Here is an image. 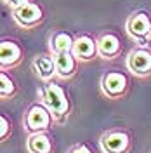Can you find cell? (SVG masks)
Here are the masks:
<instances>
[{
  "label": "cell",
  "mask_w": 151,
  "mask_h": 153,
  "mask_svg": "<svg viewBox=\"0 0 151 153\" xmlns=\"http://www.w3.org/2000/svg\"><path fill=\"white\" fill-rule=\"evenodd\" d=\"M38 94H40V101L47 106V110L50 111L56 124H64L70 118V115H71L70 94L66 92V89L63 85L54 82V78L49 80V82H44Z\"/></svg>",
  "instance_id": "6da1fadb"
},
{
  "label": "cell",
  "mask_w": 151,
  "mask_h": 153,
  "mask_svg": "<svg viewBox=\"0 0 151 153\" xmlns=\"http://www.w3.org/2000/svg\"><path fill=\"white\" fill-rule=\"evenodd\" d=\"M132 134L127 129H108L99 137V146L103 153H130L132 150Z\"/></svg>",
  "instance_id": "7a4b0ae2"
},
{
  "label": "cell",
  "mask_w": 151,
  "mask_h": 153,
  "mask_svg": "<svg viewBox=\"0 0 151 153\" xmlns=\"http://www.w3.org/2000/svg\"><path fill=\"white\" fill-rule=\"evenodd\" d=\"M125 30L129 37L132 38L137 45H150V35H151V16L146 10H135L132 12L127 23Z\"/></svg>",
  "instance_id": "3957f363"
},
{
  "label": "cell",
  "mask_w": 151,
  "mask_h": 153,
  "mask_svg": "<svg viewBox=\"0 0 151 153\" xmlns=\"http://www.w3.org/2000/svg\"><path fill=\"white\" fill-rule=\"evenodd\" d=\"M52 122H54V118L42 101L30 105L24 111V117H23V125L30 134L49 131L52 127Z\"/></svg>",
  "instance_id": "277c9868"
},
{
  "label": "cell",
  "mask_w": 151,
  "mask_h": 153,
  "mask_svg": "<svg viewBox=\"0 0 151 153\" xmlns=\"http://www.w3.org/2000/svg\"><path fill=\"white\" fill-rule=\"evenodd\" d=\"M130 87V80L125 71L110 70L101 76V92L108 99H122L127 96Z\"/></svg>",
  "instance_id": "5b68a950"
},
{
  "label": "cell",
  "mask_w": 151,
  "mask_h": 153,
  "mask_svg": "<svg viewBox=\"0 0 151 153\" xmlns=\"http://www.w3.org/2000/svg\"><path fill=\"white\" fill-rule=\"evenodd\" d=\"M127 71H130L137 78L151 76V47L150 45H137L125 57Z\"/></svg>",
  "instance_id": "8992f818"
},
{
  "label": "cell",
  "mask_w": 151,
  "mask_h": 153,
  "mask_svg": "<svg viewBox=\"0 0 151 153\" xmlns=\"http://www.w3.org/2000/svg\"><path fill=\"white\" fill-rule=\"evenodd\" d=\"M12 18H14V21L19 26L31 30L44 21V10H42V7L38 4L30 0L26 4H23L21 7L12 10Z\"/></svg>",
  "instance_id": "52a82bcc"
},
{
  "label": "cell",
  "mask_w": 151,
  "mask_h": 153,
  "mask_svg": "<svg viewBox=\"0 0 151 153\" xmlns=\"http://www.w3.org/2000/svg\"><path fill=\"white\" fill-rule=\"evenodd\" d=\"M24 51L16 40H0V70L9 71L12 68H16L23 61Z\"/></svg>",
  "instance_id": "ba28073f"
},
{
  "label": "cell",
  "mask_w": 151,
  "mask_h": 153,
  "mask_svg": "<svg viewBox=\"0 0 151 153\" xmlns=\"http://www.w3.org/2000/svg\"><path fill=\"white\" fill-rule=\"evenodd\" d=\"M122 38L115 31H104L97 37V54L103 59H116L122 54Z\"/></svg>",
  "instance_id": "9c48e42d"
},
{
  "label": "cell",
  "mask_w": 151,
  "mask_h": 153,
  "mask_svg": "<svg viewBox=\"0 0 151 153\" xmlns=\"http://www.w3.org/2000/svg\"><path fill=\"white\" fill-rule=\"evenodd\" d=\"M71 52L76 56V59L82 61H92L94 57H97V38H94L89 33H80L75 37V44Z\"/></svg>",
  "instance_id": "30bf717a"
},
{
  "label": "cell",
  "mask_w": 151,
  "mask_h": 153,
  "mask_svg": "<svg viewBox=\"0 0 151 153\" xmlns=\"http://www.w3.org/2000/svg\"><path fill=\"white\" fill-rule=\"evenodd\" d=\"M52 56H54V63H56V76L63 78V80H70V78H73L76 75L80 61L76 59V56L71 51L56 52Z\"/></svg>",
  "instance_id": "8fae6325"
},
{
  "label": "cell",
  "mask_w": 151,
  "mask_h": 153,
  "mask_svg": "<svg viewBox=\"0 0 151 153\" xmlns=\"http://www.w3.org/2000/svg\"><path fill=\"white\" fill-rule=\"evenodd\" d=\"M31 70L35 71V75L42 80V82H49L56 76V63H54V56L52 52H42L37 54L31 61Z\"/></svg>",
  "instance_id": "7c38bea8"
},
{
  "label": "cell",
  "mask_w": 151,
  "mask_h": 153,
  "mask_svg": "<svg viewBox=\"0 0 151 153\" xmlns=\"http://www.w3.org/2000/svg\"><path fill=\"white\" fill-rule=\"evenodd\" d=\"M26 150L28 153H54V141L49 131L30 134L26 139Z\"/></svg>",
  "instance_id": "4fadbf2b"
},
{
  "label": "cell",
  "mask_w": 151,
  "mask_h": 153,
  "mask_svg": "<svg viewBox=\"0 0 151 153\" xmlns=\"http://www.w3.org/2000/svg\"><path fill=\"white\" fill-rule=\"evenodd\" d=\"M73 44H75V37L70 31H66V30H56L49 37V51L52 54L71 51L73 49Z\"/></svg>",
  "instance_id": "5bb4252c"
},
{
  "label": "cell",
  "mask_w": 151,
  "mask_h": 153,
  "mask_svg": "<svg viewBox=\"0 0 151 153\" xmlns=\"http://www.w3.org/2000/svg\"><path fill=\"white\" fill-rule=\"evenodd\" d=\"M16 92H18V85L14 78L5 70H0V99H9Z\"/></svg>",
  "instance_id": "9a60e30c"
},
{
  "label": "cell",
  "mask_w": 151,
  "mask_h": 153,
  "mask_svg": "<svg viewBox=\"0 0 151 153\" xmlns=\"http://www.w3.org/2000/svg\"><path fill=\"white\" fill-rule=\"evenodd\" d=\"M12 134V122L7 115L0 113V143L7 141Z\"/></svg>",
  "instance_id": "2e32d148"
},
{
  "label": "cell",
  "mask_w": 151,
  "mask_h": 153,
  "mask_svg": "<svg viewBox=\"0 0 151 153\" xmlns=\"http://www.w3.org/2000/svg\"><path fill=\"white\" fill-rule=\"evenodd\" d=\"M68 153H94V150L87 143H76L68 150Z\"/></svg>",
  "instance_id": "e0dca14e"
},
{
  "label": "cell",
  "mask_w": 151,
  "mask_h": 153,
  "mask_svg": "<svg viewBox=\"0 0 151 153\" xmlns=\"http://www.w3.org/2000/svg\"><path fill=\"white\" fill-rule=\"evenodd\" d=\"M5 5H9L10 9L14 10V9H18V7H21L23 4H26V2H30V0H2Z\"/></svg>",
  "instance_id": "ac0fdd59"
},
{
  "label": "cell",
  "mask_w": 151,
  "mask_h": 153,
  "mask_svg": "<svg viewBox=\"0 0 151 153\" xmlns=\"http://www.w3.org/2000/svg\"><path fill=\"white\" fill-rule=\"evenodd\" d=\"M150 47H151V35H150Z\"/></svg>",
  "instance_id": "d6986e66"
},
{
  "label": "cell",
  "mask_w": 151,
  "mask_h": 153,
  "mask_svg": "<svg viewBox=\"0 0 151 153\" xmlns=\"http://www.w3.org/2000/svg\"><path fill=\"white\" fill-rule=\"evenodd\" d=\"M150 153H151V152H150Z\"/></svg>",
  "instance_id": "ffe728a7"
}]
</instances>
